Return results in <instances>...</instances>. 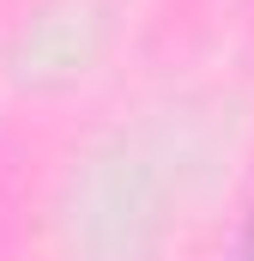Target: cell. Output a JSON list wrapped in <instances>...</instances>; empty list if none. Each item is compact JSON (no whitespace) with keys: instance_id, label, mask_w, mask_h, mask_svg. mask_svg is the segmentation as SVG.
<instances>
[{"instance_id":"6da1fadb","label":"cell","mask_w":254,"mask_h":261,"mask_svg":"<svg viewBox=\"0 0 254 261\" xmlns=\"http://www.w3.org/2000/svg\"><path fill=\"white\" fill-rule=\"evenodd\" d=\"M248 261H254V231H248Z\"/></svg>"}]
</instances>
